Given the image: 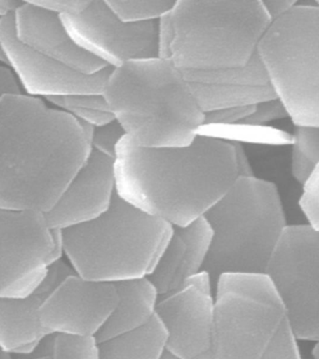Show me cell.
I'll return each mask as SVG.
<instances>
[{"instance_id":"obj_1","label":"cell","mask_w":319,"mask_h":359,"mask_svg":"<svg viewBox=\"0 0 319 359\" xmlns=\"http://www.w3.org/2000/svg\"><path fill=\"white\" fill-rule=\"evenodd\" d=\"M91 132L41 98H0V210L48 212L90 154Z\"/></svg>"},{"instance_id":"obj_2","label":"cell","mask_w":319,"mask_h":359,"mask_svg":"<svg viewBox=\"0 0 319 359\" xmlns=\"http://www.w3.org/2000/svg\"><path fill=\"white\" fill-rule=\"evenodd\" d=\"M114 167L116 195L172 226L203 217L238 178L231 140L204 132L177 147H140L125 136Z\"/></svg>"},{"instance_id":"obj_3","label":"cell","mask_w":319,"mask_h":359,"mask_svg":"<svg viewBox=\"0 0 319 359\" xmlns=\"http://www.w3.org/2000/svg\"><path fill=\"white\" fill-rule=\"evenodd\" d=\"M102 95L125 137L140 147L187 145L203 130V111L170 61H130L111 69Z\"/></svg>"},{"instance_id":"obj_4","label":"cell","mask_w":319,"mask_h":359,"mask_svg":"<svg viewBox=\"0 0 319 359\" xmlns=\"http://www.w3.org/2000/svg\"><path fill=\"white\" fill-rule=\"evenodd\" d=\"M212 232L203 271L212 283L225 274H264L287 229L276 185L238 177L203 216Z\"/></svg>"},{"instance_id":"obj_5","label":"cell","mask_w":319,"mask_h":359,"mask_svg":"<svg viewBox=\"0 0 319 359\" xmlns=\"http://www.w3.org/2000/svg\"><path fill=\"white\" fill-rule=\"evenodd\" d=\"M172 226L114 196L102 215L60 230L63 254L83 279L116 283L147 277Z\"/></svg>"},{"instance_id":"obj_6","label":"cell","mask_w":319,"mask_h":359,"mask_svg":"<svg viewBox=\"0 0 319 359\" xmlns=\"http://www.w3.org/2000/svg\"><path fill=\"white\" fill-rule=\"evenodd\" d=\"M170 16L175 36L169 61L183 75L247 66L271 22L262 0H177Z\"/></svg>"},{"instance_id":"obj_7","label":"cell","mask_w":319,"mask_h":359,"mask_svg":"<svg viewBox=\"0 0 319 359\" xmlns=\"http://www.w3.org/2000/svg\"><path fill=\"white\" fill-rule=\"evenodd\" d=\"M257 55L294 125L319 126V6L298 2L271 22Z\"/></svg>"},{"instance_id":"obj_8","label":"cell","mask_w":319,"mask_h":359,"mask_svg":"<svg viewBox=\"0 0 319 359\" xmlns=\"http://www.w3.org/2000/svg\"><path fill=\"white\" fill-rule=\"evenodd\" d=\"M212 359H257L285 320L265 274H225L215 283Z\"/></svg>"},{"instance_id":"obj_9","label":"cell","mask_w":319,"mask_h":359,"mask_svg":"<svg viewBox=\"0 0 319 359\" xmlns=\"http://www.w3.org/2000/svg\"><path fill=\"white\" fill-rule=\"evenodd\" d=\"M264 274L285 309L297 341H318L319 230L308 224H288Z\"/></svg>"},{"instance_id":"obj_10","label":"cell","mask_w":319,"mask_h":359,"mask_svg":"<svg viewBox=\"0 0 319 359\" xmlns=\"http://www.w3.org/2000/svg\"><path fill=\"white\" fill-rule=\"evenodd\" d=\"M62 255L61 233L44 213L0 210V297L34 293Z\"/></svg>"},{"instance_id":"obj_11","label":"cell","mask_w":319,"mask_h":359,"mask_svg":"<svg viewBox=\"0 0 319 359\" xmlns=\"http://www.w3.org/2000/svg\"><path fill=\"white\" fill-rule=\"evenodd\" d=\"M61 19L78 46L111 69L158 58V21L123 22L106 0H90L82 13Z\"/></svg>"},{"instance_id":"obj_12","label":"cell","mask_w":319,"mask_h":359,"mask_svg":"<svg viewBox=\"0 0 319 359\" xmlns=\"http://www.w3.org/2000/svg\"><path fill=\"white\" fill-rule=\"evenodd\" d=\"M156 316L167 333V351L180 359H212L214 283L206 272L159 297Z\"/></svg>"},{"instance_id":"obj_13","label":"cell","mask_w":319,"mask_h":359,"mask_svg":"<svg viewBox=\"0 0 319 359\" xmlns=\"http://www.w3.org/2000/svg\"><path fill=\"white\" fill-rule=\"evenodd\" d=\"M0 42L8 67L18 78L25 95L47 100L74 95H102L111 67L96 74L74 72L20 43L13 27V15L0 19Z\"/></svg>"},{"instance_id":"obj_14","label":"cell","mask_w":319,"mask_h":359,"mask_svg":"<svg viewBox=\"0 0 319 359\" xmlns=\"http://www.w3.org/2000/svg\"><path fill=\"white\" fill-rule=\"evenodd\" d=\"M114 283L83 279L72 272L47 296L40 319L49 334L96 336L116 304Z\"/></svg>"},{"instance_id":"obj_15","label":"cell","mask_w":319,"mask_h":359,"mask_svg":"<svg viewBox=\"0 0 319 359\" xmlns=\"http://www.w3.org/2000/svg\"><path fill=\"white\" fill-rule=\"evenodd\" d=\"M116 196L114 159L92 151L46 213L53 229L63 230L102 215Z\"/></svg>"},{"instance_id":"obj_16","label":"cell","mask_w":319,"mask_h":359,"mask_svg":"<svg viewBox=\"0 0 319 359\" xmlns=\"http://www.w3.org/2000/svg\"><path fill=\"white\" fill-rule=\"evenodd\" d=\"M13 27L20 43L74 72L92 75L109 67L78 46L60 16L34 1H22L13 14Z\"/></svg>"},{"instance_id":"obj_17","label":"cell","mask_w":319,"mask_h":359,"mask_svg":"<svg viewBox=\"0 0 319 359\" xmlns=\"http://www.w3.org/2000/svg\"><path fill=\"white\" fill-rule=\"evenodd\" d=\"M72 272L68 264L58 260L34 293L25 297H0V346L12 355L20 356L35 349L49 334L41 323V305L53 289Z\"/></svg>"},{"instance_id":"obj_18","label":"cell","mask_w":319,"mask_h":359,"mask_svg":"<svg viewBox=\"0 0 319 359\" xmlns=\"http://www.w3.org/2000/svg\"><path fill=\"white\" fill-rule=\"evenodd\" d=\"M211 238V229L203 217L186 226H172L169 240L147 276L158 297L177 290L203 271Z\"/></svg>"},{"instance_id":"obj_19","label":"cell","mask_w":319,"mask_h":359,"mask_svg":"<svg viewBox=\"0 0 319 359\" xmlns=\"http://www.w3.org/2000/svg\"><path fill=\"white\" fill-rule=\"evenodd\" d=\"M114 285L116 304L107 321L95 336L99 344L142 327L156 316L159 297L147 277L121 280Z\"/></svg>"},{"instance_id":"obj_20","label":"cell","mask_w":319,"mask_h":359,"mask_svg":"<svg viewBox=\"0 0 319 359\" xmlns=\"http://www.w3.org/2000/svg\"><path fill=\"white\" fill-rule=\"evenodd\" d=\"M100 359H159L167 350L166 330L156 316L147 324L100 342Z\"/></svg>"},{"instance_id":"obj_21","label":"cell","mask_w":319,"mask_h":359,"mask_svg":"<svg viewBox=\"0 0 319 359\" xmlns=\"http://www.w3.org/2000/svg\"><path fill=\"white\" fill-rule=\"evenodd\" d=\"M29 355H49L52 359H100L99 342L94 336L48 334Z\"/></svg>"},{"instance_id":"obj_22","label":"cell","mask_w":319,"mask_h":359,"mask_svg":"<svg viewBox=\"0 0 319 359\" xmlns=\"http://www.w3.org/2000/svg\"><path fill=\"white\" fill-rule=\"evenodd\" d=\"M290 140L291 173L304 184L319 168V126H295Z\"/></svg>"},{"instance_id":"obj_23","label":"cell","mask_w":319,"mask_h":359,"mask_svg":"<svg viewBox=\"0 0 319 359\" xmlns=\"http://www.w3.org/2000/svg\"><path fill=\"white\" fill-rule=\"evenodd\" d=\"M109 8L121 21L140 24L156 22L175 7V1L170 0H147V1H116L106 0Z\"/></svg>"},{"instance_id":"obj_24","label":"cell","mask_w":319,"mask_h":359,"mask_svg":"<svg viewBox=\"0 0 319 359\" xmlns=\"http://www.w3.org/2000/svg\"><path fill=\"white\" fill-rule=\"evenodd\" d=\"M125 133L116 120H111L104 125L92 128L90 136L91 151L114 159L116 149L124 139Z\"/></svg>"},{"instance_id":"obj_25","label":"cell","mask_w":319,"mask_h":359,"mask_svg":"<svg viewBox=\"0 0 319 359\" xmlns=\"http://www.w3.org/2000/svg\"><path fill=\"white\" fill-rule=\"evenodd\" d=\"M297 341L285 319L267 349L257 359H301Z\"/></svg>"},{"instance_id":"obj_26","label":"cell","mask_w":319,"mask_h":359,"mask_svg":"<svg viewBox=\"0 0 319 359\" xmlns=\"http://www.w3.org/2000/svg\"><path fill=\"white\" fill-rule=\"evenodd\" d=\"M302 185L299 205L308 226L319 230V168Z\"/></svg>"},{"instance_id":"obj_27","label":"cell","mask_w":319,"mask_h":359,"mask_svg":"<svg viewBox=\"0 0 319 359\" xmlns=\"http://www.w3.org/2000/svg\"><path fill=\"white\" fill-rule=\"evenodd\" d=\"M288 118L287 109L278 98H273L262 101L254 106L253 111L240 122V126L257 128L273 121L282 120Z\"/></svg>"},{"instance_id":"obj_28","label":"cell","mask_w":319,"mask_h":359,"mask_svg":"<svg viewBox=\"0 0 319 359\" xmlns=\"http://www.w3.org/2000/svg\"><path fill=\"white\" fill-rule=\"evenodd\" d=\"M254 106L229 107L204 112L203 128L239 126L251 114Z\"/></svg>"},{"instance_id":"obj_29","label":"cell","mask_w":319,"mask_h":359,"mask_svg":"<svg viewBox=\"0 0 319 359\" xmlns=\"http://www.w3.org/2000/svg\"><path fill=\"white\" fill-rule=\"evenodd\" d=\"M46 101L49 105L61 109V111H66L68 109H92L109 111L107 103L102 95H69V97L51 98V100Z\"/></svg>"},{"instance_id":"obj_30","label":"cell","mask_w":319,"mask_h":359,"mask_svg":"<svg viewBox=\"0 0 319 359\" xmlns=\"http://www.w3.org/2000/svg\"><path fill=\"white\" fill-rule=\"evenodd\" d=\"M34 2L43 10L63 17L82 13L88 8L90 0H43Z\"/></svg>"},{"instance_id":"obj_31","label":"cell","mask_w":319,"mask_h":359,"mask_svg":"<svg viewBox=\"0 0 319 359\" xmlns=\"http://www.w3.org/2000/svg\"><path fill=\"white\" fill-rule=\"evenodd\" d=\"M173 36H175V32H173L172 16H170V11L169 13L165 14L158 20V58L169 61Z\"/></svg>"},{"instance_id":"obj_32","label":"cell","mask_w":319,"mask_h":359,"mask_svg":"<svg viewBox=\"0 0 319 359\" xmlns=\"http://www.w3.org/2000/svg\"><path fill=\"white\" fill-rule=\"evenodd\" d=\"M23 94V89L13 70L6 65L0 64V98Z\"/></svg>"},{"instance_id":"obj_33","label":"cell","mask_w":319,"mask_h":359,"mask_svg":"<svg viewBox=\"0 0 319 359\" xmlns=\"http://www.w3.org/2000/svg\"><path fill=\"white\" fill-rule=\"evenodd\" d=\"M298 3L296 0H262L263 8L270 22L276 21Z\"/></svg>"},{"instance_id":"obj_34","label":"cell","mask_w":319,"mask_h":359,"mask_svg":"<svg viewBox=\"0 0 319 359\" xmlns=\"http://www.w3.org/2000/svg\"><path fill=\"white\" fill-rule=\"evenodd\" d=\"M233 146L235 163H236L238 177H253L254 176L251 163L249 161L247 154L242 143L238 140H231Z\"/></svg>"},{"instance_id":"obj_35","label":"cell","mask_w":319,"mask_h":359,"mask_svg":"<svg viewBox=\"0 0 319 359\" xmlns=\"http://www.w3.org/2000/svg\"><path fill=\"white\" fill-rule=\"evenodd\" d=\"M21 3L19 0H0V19L13 15Z\"/></svg>"},{"instance_id":"obj_36","label":"cell","mask_w":319,"mask_h":359,"mask_svg":"<svg viewBox=\"0 0 319 359\" xmlns=\"http://www.w3.org/2000/svg\"><path fill=\"white\" fill-rule=\"evenodd\" d=\"M19 359H52L49 355H26Z\"/></svg>"},{"instance_id":"obj_37","label":"cell","mask_w":319,"mask_h":359,"mask_svg":"<svg viewBox=\"0 0 319 359\" xmlns=\"http://www.w3.org/2000/svg\"><path fill=\"white\" fill-rule=\"evenodd\" d=\"M0 359H13V355L0 346Z\"/></svg>"},{"instance_id":"obj_38","label":"cell","mask_w":319,"mask_h":359,"mask_svg":"<svg viewBox=\"0 0 319 359\" xmlns=\"http://www.w3.org/2000/svg\"><path fill=\"white\" fill-rule=\"evenodd\" d=\"M159 359H180L178 358L177 356H175V355H172V353H170L169 351H165V353L163 355H162L161 358Z\"/></svg>"}]
</instances>
